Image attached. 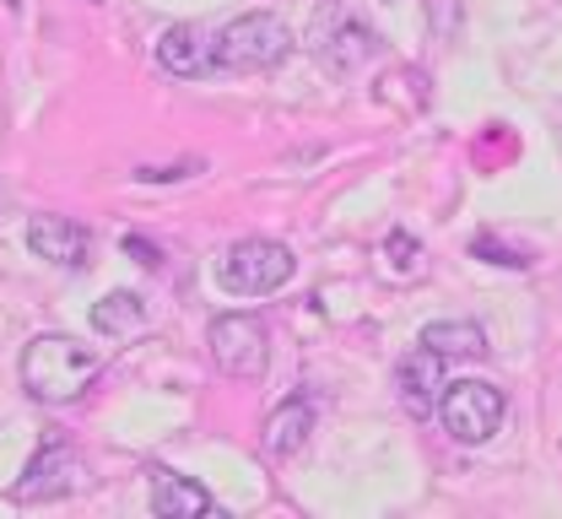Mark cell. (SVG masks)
Returning <instances> with one entry per match:
<instances>
[{
    "label": "cell",
    "instance_id": "7",
    "mask_svg": "<svg viewBox=\"0 0 562 519\" xmlns=\"http://www.w3.org/2000/svg\"><path fill=\"white\" fill-rule=\"evenodd\" d=\"M81 482V460L70 454L66 439H49V449H38L33 454V465L22 471V482H16V498L22 504H38V498H60Z\"/></svg>",
    "mask_w": 562,
    "mask_h": 519
},
{
    "label": "cell",
    "instance_id": "17",
    "mask_svg": "<svg viewBox=\"0 0 562 519\" xmlns=\"http://www.w3.org/2000/svg\"><path fill=\"white\" fill-rule=\"evenodd\" d=\"M125 255H140V266H157V249L146 238H131V233H125Z\"/></svg>",
    "mask_w": 562,
    "mask_h": 519
},
{
    "label": "cell",
    "instance_id": "12",
    "mask_svg": "<svg viewBox=\"0 0 562 519\" xmlns=\"http://www.w3.org/2000/svg\"><path fill=\"white\" fill-rule=\"evenodd\" d=\"M336 22V33H319L314 44H319V55L330 60V71H357L373 49H379V38L357 22V16H330Z\"/></svg>",
    "mask_w": 562,
    "mask_h": 519
},
{
    "label": "cell",
    "instance_id": "15",
    "mask_svg": "<svg viewBox=\"0 0 562 519\" xmlns=\"http://www.w3.org/2000/svg\"><path fill=\"white\" fill-rule=\"evenodd\" d=\"M384 255H395V266H401L406 277H417V260H422V244H417V238H406V233H390V238H384Z\"/></svg>",
    "mask_w": 562,
    "mask_h": 519
},
{
    "label": "cell",
    "instance_id": "1",
    "mask_svg": "<svg viewBox=\"0 0 562 519\" xmlns=\"http://www.w3.org/2000/svg\"><path fill=\"white\" fill-rule=\"evenodd\" d=\"M98 379V352L81 347L76 336H33L22 347V384L33 400L66 406Z\"/></svg>",
    "mask_w": 562,
    "mask_h": 519
},
{
    "label": "cell",
    "instance_id": "9",
    "mask_svg": "<svg viewBox=\"0 0 562 519\" xmlns=\"http://www.w3.org/2000/svg\"><path fill=\"white\" fill-rule=\"evenodd\" d=\"M27 249L38 255V260H49V266H81V255H87V227L70 223V217H33L27 223Z\"/></svg>",
    "mask_w": 562,
    "mask_h": 519
},
{
    "label": "cell",
    "instance_id": "13",
    "mask_svg": "<svg viewBox=\"0 0 562 519\" xmlns=\"http://www.w3.org/2000/svg\"><path fill=\"white\" fill-rule=\"evenodd\" d=\"M422 347H432L438 358H482L487 352V330L476 319H438L417 336Z\"/></svg>",
    "mask_w": 562,
    "mask_h": 519
},
{
    "label": "cell",
    "instance_id": "16",
    "mask_svg": "<svg viewBox=\"0 0 562 519\" xmlns=\"http://www.w3.org/2000/svg\"><path fill=\"white\" fill-rule=\"evenodd\" d=\"M471 255H487L492 266H530L525 260V249H503L492 233H482V238H471Z\"/></svg>",
    "mask_w": 562,
    "mask_h": 519
},
{
    "label": "cell",
    "instance_id": "5",
    "mask_svg": "<svg viewBox=\"0 0 562 519\" xmlns=\"http://www.w3.org/2000/svg\"><path fill=\"white\" fill-rule=\"evenodd\" d=\"M206 347H211V363L227 373V379H260L266 363H271L266 325L249 319V314H222V319H211Z\"/></svg>",
    "mask_w": 562,
    "mask_h": 519
},
{
    "label": "cell",
    "instance_id": "10",
    "mask_svg": "<svg viewBox=\"0 0 562 519\" xmlns=\"http://www.w3.org/2000/svg\"><path fill=\"white\" fill-rule=\"evenodd\" d=\"M308 433H314V406L303 395H286L277 411L266 417V454L271 460H292L297 449L308 444Z\"/></svg>",
    "mask_w": 562,
    "mask_h": 519
},
{
    "label": "cell",
    "instance_id": "3",
    "mask_svg": "<svg viewBox=\"0 0 562 519\" xmlns=\"http://www.w3.org/2000/svg\"><path fill=\"white\" fill-rule=\"evenodd\" d=\"M292 271H297V260H292L286 244H277V238H244L222 260V287L238 297H271L277 287L292 282Z\"/></svg>",
    "mask_w": 562,
    "mask_h": 519
},
{
    "label": "cell",
    "instance_id": "11",
    "mask_svg": "<svg viewBox=\"0 0 562 519\" xmlns=\"http://www.w3.org/2000/svg\"><path fill=\"white\" fill-rule=\"evenodd\" d=\"M151 515L201 519V515H211V493L201 487V482L179 476V471H157V476H151Z\"/></svg>",
    "mask_w": 562,
    "mask_h": 519
},
{
    "label": "cell",
    "instance_id": "2",
    "mask_svg": "<svg viewBox=\"0 0 562 519\" xmlns=\"http://www.w3.org/2000/svg\"><path fill=\"white\" fill-rule=\"evenodd\" d=\"M292 55V33L271 11H244L216 33V66L222 71H271Z\"/></svg>",
    "mask_w": 562,
    "mask_h": 519
},
{
    "label": "cell",
    "instance_id": "14",
    "mask_svg": "<svg viewBox=\"0 0 562 519\" xmlns=\"http://www.w3.org/2000/svg\"><path fill=\"white\" fill-rule=\"evenodd\" d=\"M92 325L103 336H136V330H146V303L136 293H109L92 308Z\"/></svg>",
    "mask_w": 562,
    "mask_h": 519
},
{
    "label": "cell",
    "instance_id": "8",
    "mask_svg": "<svg viewBox=\"0 0 562 519\" xmlns=\"http://www.w3.org/2000/svg\"><path fill=\"white\" fill-rule=\"evenodd\" d=\"M151 60H157V71H168V76H201L216 66V33L195 27V22H179V27H168L157 38Z\"/></svg>",
    "mask_w": 562,
    "mask_h": 519
},
{
    "label": "cell",
    "instance_id": "6",
    "mask_svg": "<svg viewBox=\"0 0 562 519\" xmlns=\"http://www.w3.org/2000/svg\"><path fill=\"white\" fill-rule=\"evenodd\" d=\"M395 390H401V406L412 411V417H432L438 411V400H443V358L432 352V347H412L401 363H395Z\"/></svg>",
    "mask_w": 562,
    "mask_h": 519
},
{
    "label": "cell",
    "instance_id": "4",
    "mask_svg": "<svg viewBox=\"0 0 562 519\" xmlns=\"http://www.w3.org/2000/svg\"><path fill=\"white\" fill-rule=\"evenodd\" d=\"M438 422H443V433L460 439V444H487L492 433H497V422H503V390L487 384V379H460V384H449L443 400H438Z\"/></svg>",
    "mask_w": 562,
    "mask_h": 519
}]
</instances>
